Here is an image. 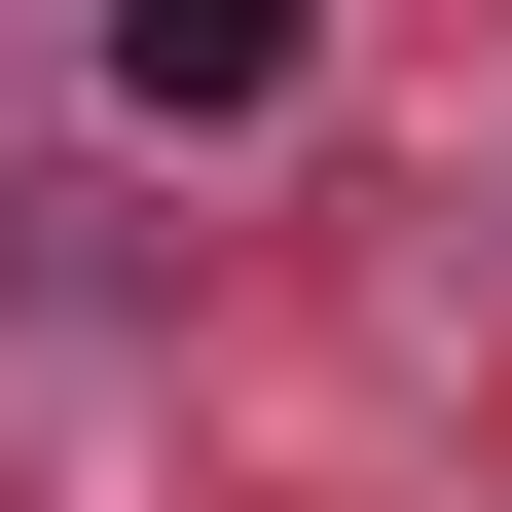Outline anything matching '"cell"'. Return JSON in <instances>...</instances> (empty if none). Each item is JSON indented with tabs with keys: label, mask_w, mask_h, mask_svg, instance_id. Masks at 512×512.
Segmentation results:
<instances>
[{
	"label": "cell",
	"mask_w": 512,
	"mask_h": 512,
	"mask_svg": "<svg viewBox=\"0 0 512 512\" xmlns=\"http://www.w3.org/2000/svg\"><path fill=\"white\" fill-rule=\"evenodd\" d=\"M110 110H147V147H256V110H293V0H110Z\"/></svg>",
	"instance_id": "cell-1"
}]
</instances>
